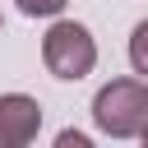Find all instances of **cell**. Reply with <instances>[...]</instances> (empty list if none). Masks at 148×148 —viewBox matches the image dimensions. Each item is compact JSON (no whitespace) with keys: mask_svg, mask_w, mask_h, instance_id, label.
Masks as SVG:
<instances>
[{"mask_svg":"<svg viewBox=\"0 0 148 148\" xmlns=\"http://www.w3.org/2000/svg\"><path fill=\"white\" fill-rule=\"evenodd\" d=\"M42 130V102L28 92H0V148H23Z\"/></svg>","mask_w":148,"mask_h":148,"instance_id":"obj_3","label":"cell"},{"mask_svg":"<svg viewBox=\"0 0 148 148\" xmlns=\"http://www.w3.org/2000/svg\"><path fill=\"white\" fill-rule=\"evenodd\" d=\"M56 143H60V148H88V134H79V130H65Z\"/></svg>","mask_w":148,"mask_h":148,"instance_id":"obj_6","label":"cell"},{"mask_svg":"<svg viewBox=\"0 0 148 148\" xmlns=\"http://www.w3.org/2000/svg\"><path fill=\"white\" fill-rule=\"evenodd\" d=\"M139 139H143V143H148V125H143V134H139Z\"/></svg>","mask_w":148,"mask_h":148,"instance_id":"obj_7","label":"cell"},{"mask_svg":"<svg viewBox=\"0 0 148 148\" xmlns=\"http://www.w3.org/2000/svg\"><path fill=\"white\" fill-rule=\"evenodd\" d=\"M130 65H134V74L148 79V18H139L130 32Z\"/></svg>","mask_w":148,"mask_h":148,"instance_id":"obj_4","label":"cell"},{"mask_svg":"<svg viewBox=\"0 0 148 148\" xmlns=\"http://www.w3.org/2000/svg\"><path fill=\"white\" fill-rule=\"evenodd\" d=\"M92 120L111 139H139L148 125V79H111L92 97Z\"/></svg>","mask_w":148,"mask_h":148,"instance_id":"obj_1","label":"cell"},{"mask_svg":"<svg viewBox=\"0 0 148 148\" xmlns=\"http://www.w3.org/2000/svg\"><path fill=\"white\" fill-rule=\"evenodd\" d=\"M42 60H46V69H51L56 79L79 83V79H88L92 65H97V42H92V32H88L83 23L56 18V23L46 28V37H42Z\"/></svg>","mask_w":148,"mask_h":148,"instance_id":"obj_2","label":"cell"},{"mask_svg":"<svg viewBox=\"0 0 148 148\" xmlns=\"http://www.w3.org/2000/svg\"><path fill=\"white\" fill-rule=\"evenodd\" d=\"M18 5V14H28V18H56L69 0H14Z\"/></svg>","mask_w":148,"mask_h":148,"instance_id":"obj_5","label":"cell"}]
</instances>
